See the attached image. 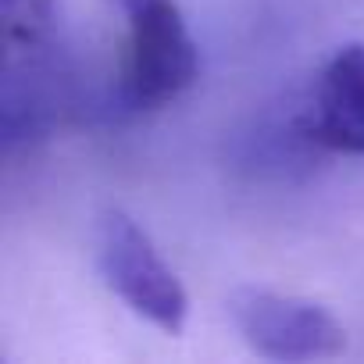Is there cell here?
Segmentation results:
<instances>
[{"label":"cell","instance_id":"cell-4","mask_svg":"<svg viewBox=\"0 0 364 364\" xmlns=\"http://www.w3.org/2000/svg\"><path fill=\"white\" fill-rule=\"evenodd\" d=\"M75 111V75L58 40L36 50L4 54L0 75V139L8 150L47 139Z\"/></svg>","mask_w":364,"mask_h":364},{"label":"cell","instance_id":"cell-1","mask_svg":"<svg viewBox=\"0 0 364 364\" xmlns=\"http://www.w3.org/2000/svg\"><path fill=\"white\" fill-rule=\"evenodd\" d=\"M125 15V47L114 97L125 111H157L200 79V50L175 0H114Z\"/></svg>","mask_w":364,"mask_h":364},{"label":"cell","instance_id":"cell-2","mask_svg":"<svg viewBox=\"0 0 364 364\" xmlns=\"http://www.w3.org/2000/svg\"><path fill=\"white\" fill-rule=\"evenodd\" d=\"M97 268L104 286L139 318L168 336H178L190 314V296L164 264L150 236L125 215L104 211L97 222Z\"/></svg>","mask_w":364,"mask_h":364},{"label":"cell","instance_id":"cell-5","mask_svg":"<svg viewBox=\"0 0 364 364\" xmlns=\"http://www.w3.org/2000/svg\"><path fill=\"white\" fill-rule=\"evenodd\" d=\"M304 118L325 154L364 157V43H346L321 65Z\"/></svg>","mask_w":364,"mask_h":364},{"label":"cell","instance_id":"cell-6","mask_svg":"<svg viewBox=\"0 0 364 364\" xmlns=\"http://www.w3.org/2000/svg\"><path fill=\"white\" fill-rule=\"evenodd\" d=\"M58 0H0V47L4 54L54 43Z\"/></svg>","mask_w":364,"mask_h":364},{"label":"cell","instance_id":"cell-3","mask_svg":"<svg viewBox=\"0 0 364 364\" xmlns=\"http://www.w3.org/2000/svg\"><path fill=\"white\" fill-rule=\"evenodd\" d=\"M229 318L243 343L268 360H318L346 346V328L314 300L243 286L229 296Z\"/></svg>","mask_w":364,"mask_h":364}]
</instances>
